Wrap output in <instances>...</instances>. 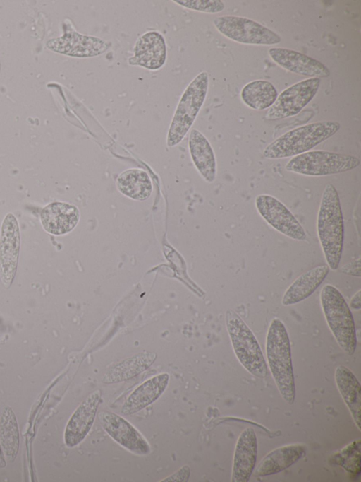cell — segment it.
<instances>
[{"label": "cell", "instance_id": "cell-1", "mask_svg": "<svg viewBox=\"0 0 361 482\" xmlns=\"http://www.w3.org/2000/svg\"><path fill=\"white\" fill-rule=\"evenodd\" d=\"M318 237L329 269L338 268L344 241V221L338 193L331 183L324 189L319 208Z\"/></svg>", "mask_w": 361, "mask_h": 482}, {"label": "cell", "instance_id": "cell-2", "mask_svg": "<svg viewBox=\"0 0 361 482\" xmlns=\"http://www.w3.org/2000/svg\"><path fill=\"white\" fill-rule=\"evenodd\" d=\"M266 355L279 393L288 404H293L295 385L290 340L284 324L278 318L272 319L267 331Z\"/></svg>", "mask_w": 361, "mask_h": 482}, {"label": "cell", "instance_id": "cell-3", "mask_svg": "<svg viewBox=\"0 0 361 482\" xmlns=\"http://www.w3.org/2000/svg\"><path fill=\"white\" fill-rule=\"evenodd\" d=\"M340 127L337 122L324 121L295 128L269 143L263 155L268 159H280L304 153L331 137Z\"/></svg>", "mask_w": 361, "mask_h": 482}, {"label": "cell", "instance_id": "cell-4", "mask_svg": "<svg viewBox=\"0 0 361 482\" xmlns=\"http://www.w3.org/2000/svg\"><path fill=\"white\" fill-rule=\"evenodd\" d=\"M322 308L337 343L347 354H354L357 346L356 329L351 311L341 292L330 284L320 293Z\"/></svg>", "mask_w": 361, "mask_h": 482}, {"label": "cell", "instance_id": "cell-5", "mask_svg": "<svg viewBox=\"0 0 361 482\" xmlns=\"http://www.w3.org/2000/svg\"><path fill=\"white\" fill-rule=\"evenodd\" d=\"M226 329L234 353L240 364L251 375L264 378L267 366L260 346L252 331L233 310L226 312Z\"/></svg>", "mask_w": 361, "mask_h": 482}, {"label": "cell", "instance_id": "cell-6", "mask_svg": "<svg viewBox=\"0 0 361 482\" xmlns=\"http://www.w3.org/2000/svg\"><path fill=\"white\" fill-rule=\"evenodd\" d=\"M208 87L209 76L206 71L198 74L186 87L178 103L169 129V146L177 145L185 136L203 105Z\"/></svg>", "mask_w": 361, "mask_h": 482}, {"label": "cell", "instance_id": "cell-7", "mask_svg": "<svg viewBox=\"0 0 361 482\" xmlns=\"http://www.w3.org/2000/svg\"><path fill=\"white\" fill-rule=\"evenodd\" d=\"M360 160L350 155L327 151H312L293 157L286 165L287 171L306 176L331 175L355 169Z\"/></svg>", "mask_w": 361, "mask_h": 482}, {"label": "cell", "instance_id": "cell-8", "mask_svg": "<svg viewBox=\"0 0 361 482\" xmlns=\"http://www.w3.org/2000/svg\"><path fill=\"white\" fill-rule=\"evenodd\" d=\"M216 29L226 37L235 42L256 45H273L281 42L280 36L273 30L250 18L223 16L213 20Z\"/></svg>", "mask_w": 361, "mask_h": 482}, {"label": "cell", "instance_id": "cell-9", "mask_svg": "<svg viewBox=\"0 0 361 482\" xmlns=\"http://www.w3.org/2000/svg\"><path fill=\"white\" fill-rule=\"evenodd\" d=\"M320 83L319 78H310L289 86L278 95L265 118L273 121L298 114L316 95Z\"/></svg>", "mask_w": 361, "mask_h": 482}, {"label": "cell", "instance_id": "cell-10", "mask_svg": "<svg viewBox=\"0 0 361 482\" xmlns=\"http://www.w3.org/2000/svg\"><path fill=\"white\" fill-rule=\"evenodd\" d=\"M255 206L262 218L281 234L295 240H304L306 234L290 211L278 199L262 194L255 198Z\"/></svg>", "mask_w": 361, "mask_h": 482}, {"label": "cell", "instance_id": "cell-11", "mask_svg": "<svg viewBox=\"0 0 361 482\" xmlns=\"http://www.w3.org/2000/svg\"><path fill=\"white\" fill-rule=\"evenodd\" d=\"M20 247V233L17 218L7 213L0 231V278L6 288H9L16 277Z\"/></svg>", "mask_w": 361, "mask_h": 482}, {"label": "cell", "instance_id": "cell-12", "mask_svg": "<svg viewBox=\"0 0 361 482\" xmlns=\"http://www.w3.org/2000/svg\"><path fill=\"white\" fill-rule=\"evenodd\" d=\"M111 44L98 37L86 35L76 31H66L59 37L51 38L46 47L52 52L61 54L89 58L104 53Z\"/></svg>", "mask_w": 361, "mask_h": 482}, {"label": "cell", "instance_id": "cell-13", "mask_svg": "<svg viewBox=\"0 0 361 482\" xmlns=\"http://www.w3.org/2000/svg\"><path fill=\"white\" fill-rule=\"evenodd\" d=\"M99 418L103 429L119 445L137 454L149 452L148 442L128 421L109 411H101Z\"/></svg>", "mask_w": 361, "mask_h": 482}, {"label": "cell", "instance_id": "cell-14", "mask_svg": "<svg viewBox=\"0 0 361 482\" xmlns=\"http://www.w3.org/2000/svg\"><path fill=\"white\" fill-rule=\"evenodd\" d=\"M167 49L164 36L158 31L142 34L133 47V56L128 60L131 66H138L149 70L161 69L166 61Z\"/></svg>", "mask_w": 361, "mask_h": 482}, {"label": "cell", "instance_id": "cell-15", "mask_svg": "<svg viewBox=\"0 0 361 482\" xmlns=\"http://www.w3.org/2000/svg\"><path fill=\"white\" fill-rule=\"evenodd\" d=\"M272 60L284 69L312 78L329 76V69L321 61L300 52L282 47L269 49Z\"/></svg>", "mask_w": 361, "mask_h": 482}, {"label": "cell", "instance_id": "cell-16", "mask_svg": "<svg viewBox=\"0 0 361 482\" xmlns=\"http://www.w3.org/2000/svg\"><path fill=\"white\" fill-rule=\"evenodd\" d=\"M101 399L99 389L91 393L76 408L66 428L65 443L68 447L78 445L91 429Z\"/></svg>", "mask_w": 361, "mask_h": 482}, {"label": "cell", "instance_id": "cell-17", "mask_svg": "<svg viewBox=\"0 0 361 482\" xmlns=\"http://www.w3.org/2000/svg\"><path fill=\"white\" fill-rule=\"evenodd\" d=\"M80 211L75 206L62 201L48 204L40 211L39 218L43 229L54 235L70 233L80 220Z\"/></svg>", "mask_w": 361, "mask_h": 482}, {"label": "cell", "instance_id": "cell-18", "mask_svg": "<svg viewBox=\"0 0 361 482\" xmlns=\"http://www.w3.org/2000/svg\"><path fill=\"white\" fill-rule=\"evenodd\" d=\"M257 440L252 428H245L239 435L236 442L231 481L247 482L249 481L257 459Z\"/></svg>", "mask_w": 361, "mask_h": 482}, {"label": "cell", "instance_id": "cell-19", "mask_svg": "<svg viewBox=\"0 0 361 482\" xmlns=\"http://www.w3.org/2000/svg\"><path fill=\"white\" fill-rule=\"evenodd\" d=\"M169 381L167 373L159 374L146 380L129 395L121 408V413L131 415L155 401L166 389Z\"/></svg>", "mask_w": 361, "mask_h": 482}, {"label": "cell", "instance_id": "cell-20", "mask_svg": "<svg viewBox=\"0 0 361 482\" xmlns=\"http://www.w3.org/2000/svg\"><path fill=\"white\" fill-rule=\"evenodd\" d=\"M188 146L192 160L202 177L207 182H213L216 177V162L207 139L193 129L190 133Z\"/></svg>", "mask_w": 361, "mask_h": 482}, {"label": "cell", "instance_id": "cell-21", "mask_svg": "<svg viewBox=\"0 0 361 482\" xmlns=\"http://www.w3.org/2000/svg\"><path fill=\"white\" fill-rule=\"evenodd\" d=\"M306 447L301 444L285 445L268 453L257 465L255 474L265 476L278 474L298 461L305 454Z\"/></svg>", "mask_w": 361, "mask_h": 482}, {"label": "cell", "instance_id": "cell-22", "mask_svg": "<svg viewBox=\"0 0 361 482\" xmlns=\"http://www.w3.org/2000/svg\"><path fill=\"white\" fill-rule=\"evenodd\" d=\"M329 272L327 265L317 266L298 277L287 288L282 298L284 306L298 303L310 297Z\"/></svg>", "mask_w": 361, "mask_h": 482}, {"label": "cell", "instance_id": "cell-23", "mask_svg": "<svg viewBox=\"0 0 361 482\" xmlns=\"http://www.w3.org/2000/svg\"><path fill=\"white\" fill-rule=\"evenodd\" d=\"M338 389L345 401L355 423L360 430L361 387L353 372L343 365L336 368L334 374Z\"/></svg>", "mask_w": 361, "mask_h": 482}, {"label": "cell", "instance_id": "cell-24", "mask_svg": "<svg viewBox=\"0 0 361 482\" xmlns=\"http://www.w3.org/2000/svg\"><path fill=\"white\" fill-rule=\"evenodd\" d=\"M118 189L130 199L144 201L152 192V184L148 174L140 169H129L121 173L116 180Z\"/></svg>", "mask_w": 361, "mask_h": 482}, {"label": "cell", "instance_id": "cell-25", "mask_svg": "<svg viewBox=\"0 0 361 482\" xmlns=\"http://www.w3.org/2000/svg\"><path fill=\"white\" fill-rule=\"evenodd\" d=\"M240 97L249 107L255 110H264L275 102L278 92L269 81L255 80L244 86Z\"/></svg>", "mask_w": 361, "mask_h": 482}, {"label": "cell", "instance_id": "cell-26", "mask_svg": "<svg viewBox=\"0 0 361 482\" xmlns=\"http://www.w3.org/2000/svg\"><path fill=\"white\" fill-rule=\"evenodd\" d=\"M155 357L154 353H146L126 359L106 372L102 380L109 384L132 378L148 368Z\"/></svg>", "mask_w": 361, "mask_h": 482}, {"label": "cell", "instance_id": "cell-27", "mask_svg": "<svg viewBox=\"0 0 361 482\" xmlns=\"http://www.w3.org/2000/svg\"><path fill=\"white\" fill-rule=\"evenodd\" d=\"M0 437L6 455L13 460L18 450L19 434L15 415L9 407L4 409L0 419Z\"/></svg>", "mask_w": 361, "mask_h": 482}, {"label": "cell", "instance_id": "cell-28", "mask_svg": "<svg viewBox=\"0 0 361 482\" xmlns=\"http://www.w3.org/2000/svg\"><path fill=\"white\" fill-rule=\"evenodd\" d=\"M336 461L348 471L359 474L360 467V440L354 441L343 449Z\"/></svg>", "mask_w": 361, "mask_h": 482}, {"label": "cell", "instance_id": "cell-29", "mask_svg": "<svg viewBox=\"0 0 361 482\" xmlns=\"http://www.w3.org/2000/svg\"><path fill=\"white\" fill-rule=\"evenodd\" d=\"M184 8L208 13H216L224 9V4L220 0H173Z\"/></svg>", "mask_w": 361, "mask_h": 482}, {"label": "cell", "instance_id": "cell-30", "mask_svg": "<svg viewBox=\"0 0 361 482\" xmlns=\"http://www.w3.org/2000/svg\"><path fill=\"white\" fill-rule=\"evenodd\" d=\"M190 476V469L188 466H183L177 471L168 476L161 481H187Z\"/></svg>", "mask_w": 361, "mask_h": 482}, {"label": "cell", "instance_id": "cell-31", "mask_svg": "<svg viewBox=\"0 0 361 482\" xmlns=\"http://www.w3.org/2000/svg\"><path fill=\"white\" fill-rule=\"evenodd\" d=\"M340 271L347 275L360 277V258L343 265Z\"/></svg>", "mask_w": 361, "mask_h": 482}, {"label": "cell", "instance_id": "cell-32", "mask_svg": "<svg viewBox=\"0 0 361 482\" xmlns=\"http://www.w3.org/2000/svg\"><path fill=\"white\" fill-rule=\"evenodd\" d=\"M360 294L361 290H359L351 298L350 307L353 310H360L361 309Z\"/></svg>", "mask_w": 361, "mask_h": 482}, {"label": "cell", "instance_id": "cell-33", "mask_svg": "<svg viewBox=\"0 0 361 482\" xmlns=\"http://www.w3.org/2000/svg\"><path fill=\"white\" fill-rule=\"evenodd\" d=\"M1 59H0V73H1Z\"/></svg>", "mask_w": 361, "mask_h": 482}]
</instances>
